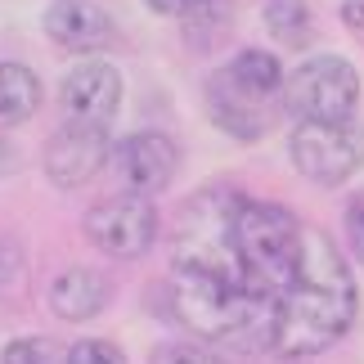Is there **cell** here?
Returning <instances> with one entry per match:
<instances>
[{"instance_id":"1","label":"cell","mask_w":364,"mask_h":364,"mask_svg":"<svg viewBox=\"0 0 364 364\" xmlns=\"http://www.w3.org/2000/svg\"><path fill=\"white\" fill-rule=\"evenodd\" d=\"M355 319V279L342 252L333 247L324 230H306L301 243V265L297 279L274 306V333L270 351L297 360V355H319L351 328Z\"/></svg>"},{"instance_id":"2","label":"cell","mask_w":364,"mask_h":364,"mask_svg":"<svg viewBox=\"0 0 364 364\" xmlns=\"http://www.w3.org/2000/svg\"><path fill=\"white\" fill-rule=\"evenodd\" d=\"M171 311L189 333L212 342H252L270 346L274 301L247 279H230L198 265H171Z\"/></svg>"},{"instance_id":"3","label":"cell","mask_w":364,"mask_h":364,"mask_svg":"<svg viewBox=\"0 0 364 364\" xmlns=\"http://www.w3.org/2000/svg\"><path fill=\"white\" fill-rule=\"evenodd\" d=\"M301 243H306V225L288 207L252 203V198L239 203V212H234V247H239V261L252 279V288L265 292L274 306L297 279Z\"/></svg>"},{"instance_id":"4","label":"cell","mask_w":364,"mask_h":364,"mask_svg":"<svg viewBox=\"0 0 364 364\" xmlns=\"http://www.w3.org/2000/svg\"><path fill=\"white\" fill-rule=\"evenodd\" d=\"M284 108L297 122H346L360 108V73L342 54H311L284 81Z\"/></svg>"},{"instance_id":"5","label":"cell","mask_w":364,"mask_h":364,"mask_svg":"<svg viewBox=\"0 0 364 364\" xmlns=\"http://www.w3.org/2000/svg\"><path fill=\"white\" fill-rule=\"evenodd\" d=\"M292 166L311 180V185H346L364 166V122H297L288 139Z\"/></svg>"},{"instance_id":"6","label":"cell","mask_w":364,"mask_h":364,"mask_svg":"<svg viewBox=\"0 0 364 364\" xmlns=\"http://www.w3.org/2000/svg\"><path fill=\"white\" fill-rule=\"evenodd\" d=\"M86 239L117 261H135L158 243V207L144 193H113L86 212Z\"/></svg>"},{"instance_id":"7","label":"cell","mask_w":364,"mask_h":364,"mask_svg":"<svg viewBox=\"0 0 364 364\" xmlns=\"http://www.w3.org/2000/svg\"><path fill=\"white\" fill-rule=\"evenodd\" d=\"M279 108H284V95H265L257 86H247L230 68H220V73L207 81V113H212V122L220 131L243 139V144H252V139H261L270 131Z\"/></svg>"},{"instance_id":"8","label":"cell","mask_w":364,"mask_h":364,"mask_svg":"<svg viewBox=\"0 0 364 364\" xmlns=\"http://www.w3.org/2000/svg\"><path fill=\"white\" fill-rule=\"evenodd\" d=\"M108 166H113V176L122 180L126 193H144V198H153V193H162L176 180L180 149H176V139L162 135V131H135V135H126V139L113 144Z\"/></svg>"},{"instance_id":"9","label":"cell","mask_w":364,"mask_h":364,"mask_svg":"<svg viewBox=\"0 0 364 364\" xmlns=\"http://www.w3.org/2000/svg\"><path fill=\"white\" fill-rule=\"evenodd\" d=\"M113 139L108 126H86V122H63L46 144V176L59 189H81L108 166Z\"/></svg>"},{"instance_id":"10","label":"cell","mask_w":364,"mask_h":364,"mask_svg":"<svg viewBox=\"0 0 364 364\" xmlns=\"http://www.w3.org/2000/svg\"><path fill=\"white\" fill-rule=\"evenodd\" d=\"M59 104L68 122H86V126H108L122 108V73L108 59H86L63 77Z\"/></svg>"},{"instance_id":"11","label":"cell","mask_w":364,"mask_h":364,"mask_svg":"<svg viewBox=\"0 0 364 364\" xmlns=\"http://www.w3.org/2000/svg\"><path fill=\"white\" fill-rule=\"evenodd\" d=\"M41 27L59 50H73V54H95L113 41V18L95 0H50Z\"/></svg>"},{"instance_id":"12","label":"cell","mask_w":364,"mask_h":364,"mask_svg":"<svg viewBox=\"0 0 364 364\" xmlns=\"http://www.w3.org/2000/svg\"><path fill=\"white\" fill-rule=\"evenodd\" d=\"M113 297V288H108V279L100 270H90V265H68V270L50 284V311L59 319H95L108 306Z\"/></svg>"},{"instance_id":"13","label":"cell","mask_w":364,"mask_h":364,"mask_svg":"<svg viewBox=\"0 0 364 364\" xmlns=\"http://www.w3.org/2000/svg\"><path fill=\"white\" fill-rule=\"evenodd\" d=\"M41 108V77L27 63H0V126H23Z\"/></svg>"},{"instance_id":"14","label":"cell","mask_w":364,"mask_h":364,"mask_svg":"<svg viewBox=\"0 0 364 364\" xmlns=\"http://www.w3.org/2000/svg\"><path fill=\"white\" fill-rule=\"evenodd\" d=\"M265 27L288 46H306L311 41V9H306V0H270L265 5Z\"/></svg>"},{"instance_id":"15","label":"cell","mask_w":364,"mask_h":364,"mask_svg":"<svg viewBox=\"0 0 364 364\" xmlns=\"http://www.w3.org/2000/svg\"><path fill=\"white\" fill-rule=\"evenodd\" d=\"M0 364H68V351L50 338H14L0 346Z\"/></svg>"},{"instance_id":"16","label":"cell","mask_w":364,"mask_h":364,"mask_svg":"<svg viewBox=\"0 0 364 364\" xmlns=\"http://www.w3.org/2000/svg\"><path fill=\"white\" fill-rule=\"evenodd\" d=\"M153 364H230V360H220L203 342H162L153 351Z\"/></svg>"},{"instance_id":"17","label":"cell","mask_w":364,"mask_h":364,"mask_svg":"<svg viewBox=\"0 0 364 364\" xmlns=\"http://www.w3.org/2000/svg\"><path fill=\"white\" fill-rule=\"evenodd\" d=\"M68 364H131L126 351L117 342H104V338H81L68 346Z\"/></svg>"},{"instance_id":"18","label":"cell","mask_w":364,"mask_h":364,"mask_svg":"<svg viewBox=\"0 0 364 364\" xmlns=\"http://www.w3.org/2000/svg\"><path fill=\"white\" fill-rule=\"evenodd\" d=\"M346 243H351V252H355V261L364 265V193H355L351 203H346Z\"/></svg>"},{"instance_id":"19","label":"cell","mask_w":364,"mask_h":364,"mask_svg":"<svg viewBox=\"0 0 364 364\" xmlns=\"http://www.w3.org/2000/svg\"><path fill=\"white\" fill-rule=\"evenodd\" d=\"M144 5L158 9V14H171V18H185V14L207 9V5H216V0H144Z\"/></svg>"},{"instance_id":"20","label":"cell","mask_w":364,"mask_h":364,"mask_svg":"<svg viewBox=\"0 0 364 364\" xmlns=\"http://www.w3.org/2000/svg\"><path fill=\"white\" fill-rule=\"evenodd\" d=\"M346 23H364V5H360V0H351V5H346Z\"/></svg>"}]
</instances>
